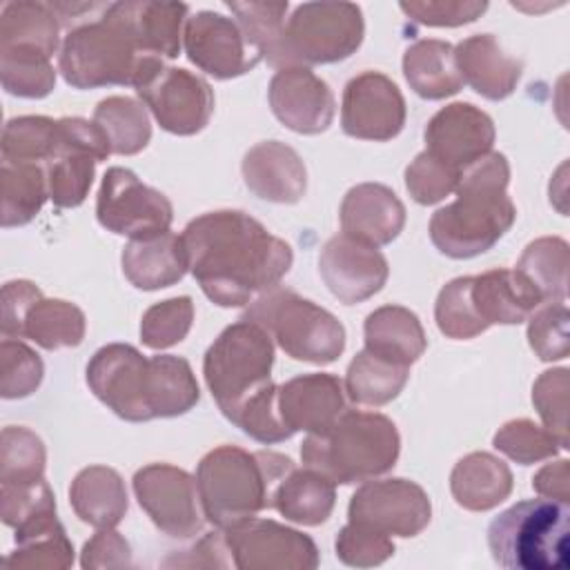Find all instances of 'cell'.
Wrapping results in <instances>:
<instances>
[{
  "instance_id": "31",
  "label": "cell",
  "mask_w": 570,
  "mask_h": 570,
  "mask_svg": "<svg viewBox=\"0 0 570 570\" xmlns=\"http://www.w3.org/2000/svg\"><path fill=\"white\" fill-rule=\"evenodd\" d=\"M62 47L60 20L49 2H7L0 11V51L53 56Z\"/></svg>"
},
{
  "instance_id": "13",
  "label": "cell",
  "mask_w": 570,
  "mask_h": 570,
  "mask_svg": "<svg viewBox=\"0 0 570 570\" xmlns=\"http://www.w3.org/2000/svg\"><path fill=\"white\" fill-rule=\"evenodd\" d=\"M232 566L238 570H312L318 566L316 543L272 519H245L223 530Z\"/></svg>"
},
{
  "instance_id": "17",
  "label": "cell",
  "mask_w": 570,
  "mask_h": 570,
  "mask_svg": "<svg viewBox=\"0 0 570 570\" xmlns=\"http://www.w3.org/2000/svg\"><path fill=\"white\" fill-rule=\"evenodd\" d=\"M183 47L187 58L200 71L218 80L238 78L263 60L236 18H227L216 11H198L187 18Z\"/></svg>"
},
{
  "instance_id": "34",
  "label": "cell",
  "mask_w": 570,
  "mask_h": 570,
  "mask_svg": "<svg viewBox=\"0 0 570 570\" xmlns=\"http://www.w3.org/2000/svg\"><path fill=\"white\" fill-rule=\"evenodd\" d=\"M336 501L334 483L312 468H294L274 490L272 508L287 521L321 525L330 519Z\"/></svg>"
},
{
  "instance_id": "9",
  "label": "cell",
  "mask_w": 570,
  "mask_h": 570,
  "mask_svg": "<svg viewBox=\"0 0 570 570\" xmlns=\"http://www.w3.org/2000/svg\"><path fill=\"white\" fill-rule=\"evenodd\" d=\"M365 22L352 2H303L289 18L272 67L330 65L350 58L363 42Z\"/></svg>"
},
{
  "instance_id": "59",
  "label": "cell",
  "mask_w": 570,
  "mask_h": 570,
  "mask_svg": "<svg viewBox=\"0 0 570 570\" xmlns=\"http://www.w3.org/2000/svg\"><path fill=\"white\" fill-rule=\"evenodd\" d=\"M187 559H167L165 566H187V568H225L232 566V559H225V554L229 557L227 543H225V534L220 532H209L207 537H203L196 546H191L189 550H185Z\"/></svg>"
},
{
  "instance_id": "58",
  "label": "cell",
  "mask_w": 570,
  "mask_h": 570,
  "mask_svg": "<svg viewBox=\"0 0 570 570\" xmlns=\"http://www.w3.org/2000/svg\"><path fill=\"white\" fill-rule=\"evenodd\" d=\"M42 298V292L29 281H9L2 287V318L4 338H20L22 323L29 309Z\"/></svg>"
},
{
  "instance_id": "56",
  "label": "cell",
  "mask_w": 570,
  "mask_h": 570,
  "mask_svg": "<svg viewBox=\"0 0 570 570\" xmlns=\"http://www.w3.org/2000/svg\"><path fill=\"white\" fill-rule=\"evenodd\" d=\"M401 11L419 24L428 27H459L474 22L488 9V2L479 0H414L401 2Z\"/></svg>"
},
{
  "instance_id": "32",
  "label": "cell",
  "mask_w": 570,
  "mask_h": 570,
  "mask_svg": "<svg viewBox=\"0 0 570 570\" xmlns=\"http://www.w3.org/2000/svg\"><path fill=\"white\" fill-rule=\"evenodd\" d=\"M363 334L365 350L407 367L419 361L428 345L419 316L401 305H383L374 309L365 318Z\"/></svg>"
},
{
  "instance_id": "42",
  "label": "cell",
  "mask_w": 570,
  "mask_h": 570,
  "mask_svg": "<svg viewBox=\"0 0 570 570\" xmlns=\"http://www.w3.org/2000/svg\"><path fill=\"white\" fill-rule=\"evenodd\" d=\"M58 145V120L47 116H18L2 129V163L45 165Z\"/></svg>"
},
{
  "instance_id": "16",
  "label": "cell",
  "mask_w": 570,
  "mask_h": 570,
  "mask_svg": "<svg viewBox=\"0 0 570 570\" xmlns=\"http://www.w3.org/2000/svg\"><path fill=\"white\" fill-rule=\"evenodd\" d=\"M134 494L163 534L189 539L200 532L198 490L189 472L169 463H149L134 474Z\"/></svg>"
},
{
  "instance_id": "22",
  "label": "cell",
  "mask_w": 570,
  "mask_h": 570,
  "mask_svg": "<svg viewBox=\"0 0 570 570\" xmlns=\"http://www.w3.org/2000/svg\"><path fill=\"white\" fill-rule=\"evenodd\" d=\"M345 410V387L338 376L312 372L278 385V412L289 432H323Z\"/></svg>"
},
{
  "instance_id": "25",
  "label": "cell",
  "mask_w": 570,
  "mask_h": 570,
  "mask_svg": "<svg viewBox=\"0 0 570 570\" xmlns=\"http://www.w3.org/2000/svg\"><path fill=\"white\" fill-rule=\"evenodd\" d=\"M470 298L476 316L485 327L519 325L543 305L534 285L517 269H490L472 276Z\"/></svg>"
},
{
  "instance_id": "40",
  "label": "cell",
  "mask_w": 570,
  "mask_h": 570,
  "mask_svg": "<svg viewBox=\"0 0 570 570\" xmlns=\"http://www.w3.org/2000/svg\"><path fill=\"white\" fill-rule=\"evenodd\" d=\"M2 227H20L38 216L49 198L47 171L38 163H2Z\"/></svg>"
},
{
  "instance_id": "33",
  "label": "cell",
  "mask_w": 570,
  "mask_h": 570,
  "mask_svg": "<svg viewBox=\"0 0 570 570\" xmlns=\"http://www.w3.org/2000/svg\"><path fill=\"white\" fill-rule=\"evenodd\" d=\"M403 76L407 85L425 100L454 96L463 87L454 60V47L445 40H416L403 53Z\"/></svg>"
},
{
  "instance_id": "24",
  "label": "cell",
  "mask_w": 570,
  "mask_h": 570,
  "mask_svg": "<svg viewBox=\"0 0 570 570\" xmlns=\"http://www.w3.org/2000/svg\"><path fill=\"white\" fill-rule=\"evenodd\" d=\"M247 189L267 203L292 205L305 196L307 171L301 156L285 142L265 140L254 145L243 158Z\"/></svg>"
},
{
  "instance_id": "53",
  "label": "cell",
  "mask_w": 570,
  "mask_h": 570,
  "mask_svg": "<svg viewBox=\"0 0 570 570\" xmlns=\"http://www.w3.org/2000/svg\"><path fill=\"white\" fill-rule=\"evenodd\" d=\"M459 171L434 158L430 151H421L405 169V187L410 196L421 205H434L456 189Z\"/></svg>"
},
{
  "instance_id": "28",
  "label": "cell",
  "mask_w": 570,
  "mask_h": 570,
  "mask_svg": "<svg viewBox=\"0 0 570 570\" xmlns=\"http://www.w3.org/2000/svg\"><path fill=\"white\" fill-rule=\"evenodd\" d=\"M73 563V546L56 517V510L40 512L16 528V550L4 559L13 570H65Z\"/></svg>"
},
{
  "instance_id": "29",
  "label": "cell",
  "mask_w": 570,
  "mask_h": 570,
  "mask_svg": "<svg viewBox=\"0 0 570 570\" xmlns=\"http://www.w3.org/2000/svg\"><path fill=\"white\" fill-rule=\"evenodd\" d=\"M76 517L94 528H116L127 512V490L120 474L107 465L82 468L69 488Z\"/></svg>"
},
{
  "instance_id": "30",
  "label": "cell",
  "mask_w": 570,
  "mask_h": 570,
  "mask_svg": "<svg viewBox=\"0 0 570 570\" xmlns=\"http://www.w3.org/2000/svg\"><path fill=\"white\" fill-rule=\"evenodd\" d=\"M450 490L461 508L485 512L510 497L512 472L494 454L470 452L454 465L450 474Z\"/></svg>"
},
{
  "instance_id": "54",
  "label": "cell",
  "mask_w": 570,
  "mask_h": 570,
  "mask_svg": "<svg viewBox=\"0 0 570 570\" xmlns=\"http://www.w3.org/2000/svg\"><path fill=\"white\" fill-rule=\"evenodd\" d=\"M394 554L392 537L365 530L347 521L336 537V557L352 568L381 566Z\"/></svg>"
},
{
  "instance_id": "51",
  "label": "cell",
  "mask_w": 570,
  "mask_h": 570,
  "mask_svg": "<svg viewBox=\"0 0 570 570\" xmlns=\"http://www.w3.org/2000/svg\"><path fill=\"white\" fill-rule=\"evenodd\" d=\"M568 370H546L532 385V403L543 421V428L557 436L568 450Z\"/></svg>"
},
{
  "instance_id": "18",
  "label": "cell",
  "mask_w": 570,
  "mask_h": 570,
  "mask_svg": "<svg viewBox=\"0 0 570 570\" xmlns=\"http://www.w3.org/2000/svg\"><path fill=\"white\" fill-rule=\"evenodd\" d=\"M405 100L399 87L379 71L354 76L343 89L341 127L361 140H392L405 125Z\"/></svg>"
},
{
  "instance_id": "11",
  "label": "cell",
  "mask_w": 570,
  "mask_h": 570,
  "mask_svg": "<svg viewBox=\"0 0 570 570\" xmlns=\"http://www.w3.org/2000/svg\"><path fill=\"white\" fill-rule=\"evenodd\" d=\"M96 216L107 232L138 240L169 232L174 209L163 191L145 185L131 169L109 167L98 189Z\"/></svg>"
},
{
  "instance_id": "14",
  "label": "cell",
  "mask_w": 570,
  "mask_h": 570,
  "mask_svg": "<svg viewBox=\"0 0 570 570\" xmlns=\"http://www.w3.org/2000/svg\"><path fill=\"white\" fill-rule=\"evenodd\" d=\"M432 517L425 490L407 479L363 483L350 499L347 519L385 537H416Z\"/></svg>"
},
{
  "instance_id": "8",
  "label": "cell",
  "mask_w": 570,
  "mask_h": 570,
  "mask_svg": "<svg viewBox=\"0 0 570 570\" xmlns=\"http://www.w3.org/2000/svg\"><path fill=\"white\" fill-rule=\"evenodd\" d=\"M272 365L274 343L261 325L238 318L218 334L205 352L203 376L225 419L272 381Z\"/></svg>"
},
{
  "instance_id": "26",
  "label": "cell",
  "mask_w": 570,
  "mask_h": 570,
  "mask_svg": "<svg viewBox=\"0 0 570 570\" xmlns=\"http://www.w3.org/2000/svg\"><path fill=\"white\" fill-rule=\"evenodd\" d=\"M454 60L463 85H470L488 100L508 98L521 78L523 65L508 56L492 33H479L461 40L454 47Z\"/></svg>"
},
{
  "instance_id": "60",
  "label": "cell",
  "mask_w": 570,
  "mask_h": 570,
  "mask_svg": "<svg viewBox=\"0 0 570 570\" xmlns=\"http://www.w3.org/2000/svg\"><path fill=\"white\" fill-rule=\"evenodd\" d=\"M532 488L548 499L566 501L570 499V472H568V459H559L554 463L543 465L532 476Z\"/></svg>"
},
{
  "instance_id": "52",
  "label": "cell",
  "mask_w": 570,
  "mask_h": 570,
  "mask_svg": "<svg viewBox=\"0 0 570 570\" xmlns=\"http://www.w3.org/2000/svg\"><path fill=\"white\" fill-rule=\"evenodd\" d=\"M528 321V343L541 361H561L568 356L566 301L539 305Z\"/></svg>"
},
{
  "instance_id": "35",
  "label": "cell",
  "mask_w": 570,
  "mask_h": 570,
  "mask_svg": "<svg viewBox=\"0 0 570 570\" xmlns=\"http://www.w3.org/2000/svg\"><path fill=\"white\" fill-rule=\"evenodd\" d=\"M127 13L145 53L156 58H176L183 45V31L189 7L185 2L127 0Z\"/></svg>"
},
{
  "instance_id": "27",
  "label": "cell",
  "mask_w": 570,
  "mask_h": 570,
  "mask_svg": "<svg viewBox=\"0 0 570 570\" xmlns=\"http://www.w3.org/2000/svg\"><path fill=\"white\" fill-rule=\"evenodd\" d=\"M122 272L138 289H163L178 283L187 272V258L171 229L151 238L129 240L122 249Z\"/></svg>"
},
{
  "instance_id": "23",
  "label": "cell",
  "mask_w": 570,
  "mask_h": 570,
  "mask_svg": "<svg viewBox=\"0 0 570 570\" xmlns=\"http://www.w3.org/2000/svg\"><path fill=\"white\" fill-rule=\"evenodd\" d=\"M338 216L345 236L372 247L390 245L405 225L401 198L381 183L352 187L341 203Z\"/></svg>"
},
{
  "instance_id": "38",
  "label": "cell",
  "mask_w": 570,
  "mask_h": 570,
  "mask_svg": "<svg viewBox=\"0 0 570 570\" xmlns=\"http://www.w3.org/2000/svg\"><path fill=\"white\" fill-rule=\"evenodd\" d=\"M94 122L109 140L111 154L134 156L142 151L151 138L147 107L129 96H109L94 109Z\"/></svg>"
},
{
  "instance_id": "6",
  "label": "cell",
  "mask_w": 570,
  "mask_h": 570,
  "mask_svg": "<svg viewBox=\"0 0 570 570\" xmlns=\"http://www.w3.org/2000/svg\"><path fill=\"white\" fill-rule=\"evenodd\" d=\"M570 508L539 497L514 503L488 525L492 559L508 570H568Z\"/></svg>"
},
{
  "instance_id": "39",
  "label": "cell",
  "mask_w": 570,
  "mask_h": 570,
  "mask_svg": "<svg viewBox=\"0 0 570 570\" xmlns=\"http://www.w3.org/2000/svg\"><path fill=\"white\" fill-rule=\"evenodd\" d=\"M85 314L78 305L62 298H40L22 323L20 338H29L45 350L76 347L85 338Z\"/></svg>"
},
{
  "instance_id": "43",
  "label": "cell",
  "mask_w": 570,
  "mask_h": 570,
  "mask_svg": "<svg viewBox=\"0 0 570 570\" xmlns=\"http://www.w3.org/2000/svg\"><path fill=\"white\" fill-rule=\"evenodd\" d=\"M0 80L7 94L45 98L56 87V69L49 56L31 51H0Z\"/></svg>"
},
{
  "instance_id": "4",
  "label": "cell",
  "mask_w": 570,
  "mask_h": 570,
  "mask_svg": "<svg viewBox=\"0 0 570 570\" xmlns=\"http://www.w3.org/2000/svg\"><path fill=\"white\" fill-rule=\"evenodd\" d=\"M154 60L138 42L125 2L107 4L100 18L71 27L58 51V69L76 89L136 87Z\"/></svg>"
},
{
  "instance_id": "45",
  "label": "cell",
  "mask_w": 570,
  "mask_h": 570,
  "mask_svg": "<svg viewBox=\"0 0 570 570\" xmlns=\"http://www.w3.org/2000/svg\"><path fill=\"white\" fill-rule=\"evenodd\" d=\"M229 11L236 16L243 33L252 42V47L267 58L274 60L283 29H285V13L289 9L287 2H227Z\"/></svg>"
},
{
  "instance_id": "47",
  "label": "cell",
  "mask_w": 570,
  "mask_h": 570,
  "mask_svg": "<svg viewBox=\"0 0 570 570\" xmlns=\"http://www.w3.org/2000/svg\"><path fill=\"white\" fill-rule=\"evenodd\" d=\"M194 323V303L189 296H176L154 303L140 321V341L151 350H165L180 343Z\"/></svg>"
},
{
  "instance_id": "3",
  "label": "cell",
  "mask_w": 570,
  "mask_h": 570,
  "mask_svg": "<svg viewBox=\"0 0 570 570\" xmlns=\"http://www.w3.org/2000/svg\"><path fill=\"white\" fill-rule=\"evenodd\" d=\"M294 470L289 456L238 445L209 450L196 468V490L203 517L218 530H227L261 510L272 508L278 483Z\"/></svg>"
},
{
  "instance_id": "5",
  "label": "cell",
  "mask_w": 570,
  "mask_h": 570,
  "mask_svg": "<svg viewBox=\"0 0 570 570\" xmlns=\"http://www.w3.org/2000/svg\"><path fill=\"white\" fill-rule=\"evenodd\" d=\"M401 452L392 419L379 412L343 410L323 432L307 434L301 445L303 465L321 472L334 485L370 481L390 472Z\"/></svg>"
},
{
  "instance_id": "36",
  "label": "cell",
  "mask_w": 570,
  "mask_h": 570,
  "mask_svg": "<svg viewBox=\"0 0 570 570\" xmlns=\"http://www.w3.org/2000/svg\"><path fill=\"white\" fill-rule=\"evenodd\" d=\"M200 399L191 365L183 356H149V410L154 419H171L189 412Z\"/></svg>"
},
{
  "instance_id": "15",
  "label": "cell",
  "mask_w": 570,
  "mask_h": 570,
  "mask_svg": "<svg viewBox=\"0 0 570 570\" xmlns=\"http://www.w3.org/2000/svg\"><path fill=\"white\" fill-rule=\"evenodd\" d=\"M87 385L114 414L125 421H151L149 358L134 345L109 343L87 363Z\"/></svg>"
},
{
  "instance_id": "37",
  "label": "cell",
  "mask_w": 570,
  "mask_h": 570,
  "mask_svg": "<svg viewBox=\"0 0 570 570\" xmlns=\"http://www.w3.org/2000/svg\"><path fill=\"white\" fill-rule=\"evenodd\" d=\"M410 376V367L370 350H361L345 374V392L358 405H385L401 394Z\"/></svg>"
},
{
  "instance_id": "46",
  "label": "cell",
  "mask_w": 570,
  "mask_h": 570,
  "mask_svg": "<svg viewBox=\"0 0 570 570\" xmlns=\"http://www.w3.org/2000/svg\"><path fill=\"white\" fill-rule=\"evenodd\" d=\"M470 285H472V276H459L445 283L436 296L434 318L441 334H445L448 338L465 341L488 330L474 312V305L470 298Z\"/></svg>"
},
{
  "instance_id": "19",
  "label": "cell",
  "mask_w": 570,
  "mask_h": 570,
  "mask_svg": "<svg viewBox=\"0 0 570 570\" xmlns=\"http://www.w3.org/2000/svg\"><path fill=\"white\" fill-rule=\"evenodd\" d=\"M318 272L341 303L354 305L383 289L390 267L379 247L338 234L323 245Z\"/></svg>"
},
{
  "instance_id": "10",
  "label": "cell",
  "mask_w": 570,
  "mask_h": 570,
  "mask_svg": "<svg viewBox=\"0 0 570 570\" xmlns=\"http://www.w3.org/2000/svg\"><path fill=\"white\" fill-rule=\"evenodd\" d=\"M134 89L156 122L176 136L198 134L214 114L209 82L187 69L167 67L160 58L147 67Z\"/></svg>"
},
{
  "instance_id": "12",
  "label": "cell",
  "mask_w": 570,
  "mask_h": 570,
  "mask_svg": "<svg viewBox=\"0 0 570 570\" xmlns=\"http://www.w3.org/2000/svg\"><path fill=\"white\" fill-rule=\"evenodd\" d=\"M111 154L102 129L85 118H58L56 154L45 163L49 198L58 207L85 203L96 165Z\"/></svg>"
},
{
  "instance_id": "44",
  "label": "cell",
  "mask_w": 570,
  "mask_h": 570,
  "mask_svg": "<svg viewBox=\"0 0 570 570\" xmlns=\"http://www.w3.org/2000/svg\"><path fill=\"white\" fill-rule=\"evenodd\" d=\"M47 452L40 436L27 428L9 425L2 430L0 483H33L45 479Z\"/></svg>"
},
{
  "instance_id": "21",
  "label": "cell",
  "mask_w": 570,
  "mask_h": 570,
  "mask_svg": "<svg viewBox=\"0 0 570 570\" xmlns=\"http://www.w3.org/2000/svg\"><path fill=\"white\" fill-rule=\"evenodd\" d=\"M269 107L292 131L314 136L325 131L336 111L330 85L307 67H283L269 80Z\"/></svg>"
},
{
  "instance_id": "41",
  "label": "cell",
  "mask_w": 570,
  "mask_h": 570,
  "mask_svg": "<svg viewBox=\"0 0 570 570\" xmlns=\"http://www.w3.org/2000/svg\"><path fill=\"white\" fill-rule=\"evenodd\" d=\"M541 294L543 303L566 301L568 296V243L557 236L532 240L517 267Z\"/></svg>"
},
{
  "instance_id": "50",
  "label": "cell",
  "mask_w": 570,
  "mask_h": 570,
  "mask_svg": "<svg viewBox=\"0 0 570 570\" xmlns=\"http://www.w3.org/2000/svg\"><path fill=\"white\" fill-rule=\"evenodd\" d=\"M42 358L22 341L0 343V394L2 399H24L42 383Z\"/></svg>"
},
{
  "instance_id": "7",
  "label": "cell",
  "mask_w": 570,
  "mask_h": 570,
  "mask_svg": "<svg viewBox=\"0 0 570 570\" xmlns=\"http://www.w3.org/2000/svg\"><path fill=\"white\" fill-rule=\"evenodd\" d=\"M240 318L261 325L296 361L325 365L345 350V327L332 312L278 285L256 296Z\"/></svg>"
},
{
  "instance_id": "2",
  "label": "cell",
  "mask_w": 570,
  "mask_h": 570,
  "mask_svg": "<svg viewBox=\"0 0 570 570\" xmlns=\"http://www.w3.org/2000/svg\"><path fill=\"white\" fill-rule=\"evenodd\" d=\"M510 165L490 151L465 167L456 183V200L430 218L434 247L450 258H472L488 252L514 223L517 207L508 196Z\"/></svg>"
},
{
  "instance_id": "1",
  "label": "cell",
  "mask_w": 570,
  "mask_h": 570,
  "mask_svg": "<svg viewBox=\"0 0 570 570\" xmlns=\"http://www.w3.org/2000/svg\"><path fill=\"white\" fill-rule=\"evenodd\" d=\"M187 269L220 307L249 305L289 272L292 247L238 209L207 212L180 234Z\"/></svg>"
},
{
  "instance_id": "49",
  "label": "cell",
  "mask_w": 570,
  "mask_h": 570,
  "mask_svg": "<svg viewBox=\"0 0 570 570\" xmlns=\"http://www.w3.org/2000/svg\"><path fill=\"white\" fill-rule=\"evenodd\" d=\"M494 448L521 465L552 459L561 448L557 436L530 419H514L499 428L492 439Z\"/></svg>"
},
{
  "instance_id": "57",
  "label": "cell",
  "mask_w": 570,
  "mask_h": 570,
  "mask_svg": "<svg viewBox=\"0 0 570 570\" xmlns=\"http://www.w3.org/2000/svg\"><path fill=\"white\" fill-rule=\"evenodd\" d=\"M80 566L87 570L98 568H129L131 566V548L127 539L114 528H100L82 548Z\"/></svg>"
},
{
  "instance_id": "55",
  "label": "cell",
  "mask_w": 570,
  "mask_h": 570,
  "mask_svg": "<svg viewBox=\"0 0 570 570\" xmlns=\"http://www.w3.org/2000/svg\"><path fill=\"white\" fill-rule=\"evenodd\" d=\"M0 503L2 521L13 530L40 512L56 510L53 492L45 479L33 483H0Z\"/></svg>"
},
{
  "instance_id": "48",
  "label": "cell",
  "mask_w": 570,
  "mask_h": 570,
  "mask_svg": "<svg viewBox=\"0 0 570 570\" xmlns=\"http://www.w3.org/2000/svg\"><path fill=\"white\" fill-rule=\"evenodd\" d=\"M227 421L258 443H281L292 436L278 412V385L272 381L252 394Z\"/></svg>"
},
{
  "instance_id": "20",
  "label": "cell",
  "mask_w": 570,
  "mask_h": 570,
  "mask_svg": "<svg viewBox=\"0 0 570 570\" xmlns=\"http://www.w3.org/2000/svg\"><path fill=\"white\" fill-rule=\"evenodd\" d=\"M425 151L459 174L492 151L494 122L470 102H452L439 109L425 125Z\"/></svg>"
}]
</instances>
